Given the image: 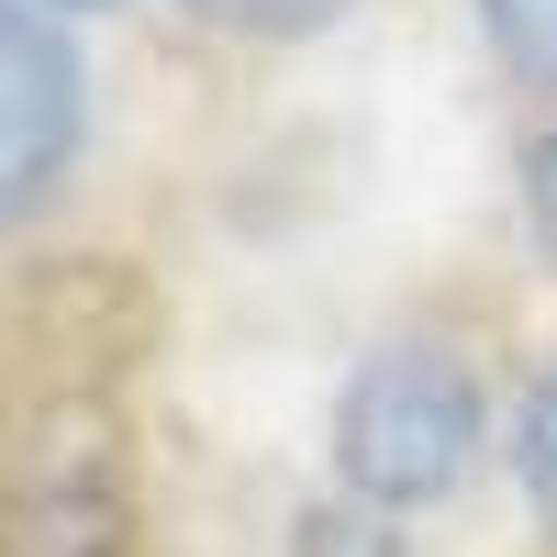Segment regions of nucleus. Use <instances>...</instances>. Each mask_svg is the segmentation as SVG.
<instances>
[{
  "label": "nucleus",
  "mask_w": 557,
  "mask_h": 557,
  "mask_svg": "<svg viewBox=\"0 0 557 557\" xmlns=\"http://www.w3.org/2000/svg\"><path fill=\"white\" fill-rule=\"evenodd\" d=\"M524 212H535V246L557 257V134H546V146L524 157Z\"/></svg>",
  "instance_id": "423d86ee"
},
{
  "label": "nucleus",
  "mask_w": 557,
  "mask_h": 557,
  "mask_svg": "<svg viewBox=\"0 0 557 557\" xmlns=\"http://www.w3.org/2000/svg\"><path fill=\"white\" fill-rule=\"evenodd\" d=\"M480 34L513 89H535V101H557V0H480Z\"/></svg>",
  "instance_id": "7ed1b4c3"
},
{
  "label": "nucleus",
  "mask_w": 557,
  "mask_h": 557,
  "mask_svg": "<svg viewBox=\"0 0 557 557\" xmlns=\"http://www.w3.org/2000/svg\"><path fill=\"white\" fill-rule=\"evenodd\" d=\"M78 134H89V67H78L67 23L0 0V235H23L67 190Z\"/></svg>",
  "instance_id": "f03ea898"
},
{
  "label": "nucleus",
  "mask_w": 557,
  "mask_h": 557,
  "mask_svg": "<svg viewBox=\"0 0 557 557\" xmlns=\"http://www.w3.org/2000/svg\"><path fill=\"white\" fill-rule=\"evenodd\" d=\"M513 480H524V502H535V524L557 535V368L535 380L524 424H513Z\"/></svg>",
  "instance_id": "20e7f679"
},
{
  "label": "nucleus",
  "mask_w": 557,
  "mask_h": 557,
  "mask_svg": "<svg viewBox=\"0 0 557 557\" xmlns=\"http://www.w3.org/2000/svg\"><path fill=\"white\" fill-rule=\"evenodd\" d=\"M491 446V401L446 346H380L335 401V480L380 513H424Z\"/></svg>",
  "instance_id": "f257e3e1"
},
{
  "label": "nucleus",
  "mask_w": 557,
  "mask_h": 557,
  "mask_svg": "<svg viewBox=\"0 0 557 557\" xmlns=\"http://www.w3.org/2000/svg\"><path fill=\"white\" fill-rule=\"evenodd\" d=\"M23 12H57V23H78V12H112V0H23Z\"/></svg>",
  "instance_id": "0eeeda50"
},
{
  "label": "nucleus",
  "mask_w": 557,
  "mask_h": 557,
  "mask_svg": "<svg viewBox=\"0 0 557 557\" xmlns=\"http://www.w3.org/2000/svg\"><path fill=\"white\" fill-rule=\"evenodd\" d=\"M190 12L223 23V34H268V45H290V34H323L346 0H190Z\"/></svg>",
  "instance_id": "39448f33"
}]
</instances>
